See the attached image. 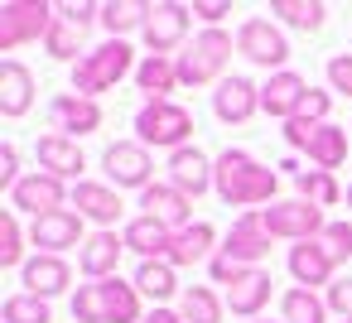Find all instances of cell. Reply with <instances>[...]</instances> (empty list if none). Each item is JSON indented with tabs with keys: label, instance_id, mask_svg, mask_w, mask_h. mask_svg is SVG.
<instances>
[{
	"label": "cell",
	"instance_id": "6da1fadb",
	"mask_svg": "<svg viewBox=\"0 0 352 323\" xmlns=\"http://www.w3.org/2000/svg\"><path fill=\"white\" fill-rule=\"evenodd\" d=\"M212 188L227 208H256V203H275L280 179H275V169H265L246 150H222L217 169H212Z\"/></svg>",
	"mask_w": 352,
	"mask_h": 323
},
{
	"label": "cell",
	"instance_id": "7a4b0ae2",
	"mask_svg": "<svg viewBox=\"0 0 352 323\" xmlns=\"http://www.w3.org/2000/svg\"><path fill=\"white\" fill-rule=\"evenodd\" d=\"M131 68H135L131 44H126V39H107L102 49L82 54V63H73V92L97 102V92H111V87L131 73Z\"/></svg>",
	"mask_w": 352,
	"mask_h": 323
},
{
	"label": "cell",
	"instance_id": "3957f363",
	"mask_svg": "<svg viewBox=\"0 0 352 323\" xmlns=\"http://www.w3.org/2000/svg\"><path fill=\"white\" fill-rule=\"evenodd\" d=\"M227 58H232V34H222V30H203V34L174 58V63H179V82H184V87L217 82L222 68H227Z\"/></svg>",
	"mask_w": 352,
	"mask_h": 323
},
{
	"label": "cell",
	"instance_id": "277c9868",
	"mask_svg": "<svg viewBox=\"0 0 352 323\" xmlns=\"http://www.w3.org/2000/svg\"><path fill=\"white\" fill-rule=\"evenodd\" d=\"M135 135H140L145 150H150V145H164V150L174 155V150L188 145V135H193V116H188L179 102H145V111L135 116Z\"/></svg>",
	"mask_w": 352,
	"mask_h": 323
},
{
	"label": "cell",
	"instance_id": "5b68a950",
	"mask_svg": "<svg viewBox=\"0 0 352 323\" xmlns=\"http://www.w3.org/2000/svg\"><path fill=\"white\" fill-rule=\"evenodd\" d=\"M261 217H265V232L270 236H285V241H318L323 236V227H328V217H323V208H314V203H304V198H275L270 208H261Z\"/></svg>",
	"mask_w": 352,
	"mask_h": 323
},
{
	"label": "cell",
	"instance_id": "8992f818",
	"mask_svg": "<svg viewBox=\"0 0 352 323\" xmlns=\"http://www.w3.org/2000/svg\"><path fill=\"white\" fill-rule=\"evenodd\" d=\"M54 5H44V0H6L0 5V49H20L30 39H44L54 30Z\"/></svg>",
	"mask_w": 352,
	"mask_h": 323
},
{
	"label": "cell",
	"instance_id": "52a82bcc",
	"mask_svg": "<svg viewBox=\"0 0 352 323\" xmlns=\"http://www.w3.org/2000/svg\"><path fill=\"white\" fill-rule=\"evenodd\" d=\"M236 54L241 58H251L256 68H275V73H285V58H289V39L280 34V25L275 20H246L241 30H236Z\"/></svg>",
	"mask_w": 352,
	"mask_h": 323
},
{
	"label": "cell",
	"instance_id": "ba28073f",
	"mask_svg": "<svg viewBox=\"0 0 352 323\" xmlns=\"http://www.w3.org/2000/svg\"><path fill=\"white\" fill-rule=\"evenodd\" d=\"M102 169H107V179L116 183V188H150L155 183V159H150V150L140 145V140H116V145H107V155H102Z\"/></svg>",
	"mask_w": 352,
	"mask_h": 323
},
{
	"label": "cell",
	"instance_id": "9c48e42d",
	"mask_svg": "<svg viewBox=\"0 0 352 323\" xmlns=\"http://www.w3.org/2000/svg\"><path fill=\"white\" fill-rule=\"evenodd\" d=\"M63 198H68L63 179H54V174L34 169V174H25V179H20V183L10 188V212L49 217V212H58V208H63Z\"/></svg>",
	"mask_w": 352,
	"mask_h": 323
},
{
	"label": "cell",
	"instance_id": "30bf717a",
	"mask_svg": "<svg viewBox=\"0 0 352 323\" xmlns=\"http://www.w3.org/2000/svg\"><path fill=\"white\" fill-rule=\"evenodd\" d=\"M82 212H73V208H58V212H49V217H34V227H30V241L39 246V256H63L68 246H78L82 251Z\"/></svg>",
	"mask_w": 352,
	"mask_h": 323
},
{
	"label": "cell",
	"instance_id": "8fae6325",
	"mask_svg": "<svg viewBox=\"0 0 352 323\" xmlns=\"http://www.w3.org/2000/svg\"><path fill=\"white\" fill-rule=\"evenodd\" d=\"M222 256L241 260L246 270H261V260L270 256V232H265V217L261 212H241L222 241Z\"/></svg>",
	"mask_w": 352,
	"mask_h": 323
},
{
	"label": "cell",
	"instance_id": "7c38bea8",
	"mask_svg": "<svg viewBox=\"0 0 352 323\" xmlns=\"http://www.w3.org/2000/svg\"><path fill=\"white\" fill-rule=\"evenodd\" d=\"M188 5H150V20H145V44H150V54H160V58H169V49H179L184 44V34H188Z\"/></svg>",
	"mask_w": 352,
	"mask_h": 323
},
{
	"label": "cell",
	"instance_id": "4fadbf2b",
	"mask_svg": "<svg viewBox=\"0 0 352 323\" xmlns=\"http://www.w3.org/2000/svg\"><path fill=\"white\" fill-rule=\"evenodd\" d=\"M212 111H217V121L241 126V121H251L261 111V87L251 78H222L217 92H212Z\"/></svg>",
	"mask_w": 352,
	"mask_h": 323
},
{
	"label": "cell",
	"instance_id": "5bb4252c",
	"mask_svg": "<svg viewBox=\"0 0 352 323\" xmlns=\"http://www.w3.org/2000/svg\"><path fill=\"white\" fill-rule=\"evenodd\" d=\"M20 285H25V294H34V299H54V294H63V289L73 285V265H68L63 256H30V260L20 265Z\"/></svg>",
	"mask_w": 352,
	"mask_h": 323
},
{
	"label": "cell",
	"instance_id": "9a60e30c",
	"mask_svg": "<svg viewBox=\"0 0 352 323\" xmlns=\"http://www.w3.org/2000/svg\"><path fill=\"white\" fill-rule=\"evenodd\" d=\"M212 169H217V164H212L198 145H184V150L169 155V183H174L184 198L208 193V188H212Z\"/></svg>",
	"mask_w": 352,
	"mask_h": 323
},
{
	"label": "cell",
	"instance_id": "2e32d148",
	"mask_svg": "<svg viewBox=\"0 0 352 323\" xmlns=\"http://www.w3.org/2000/svg\"><path fill=\"white\" fill-rule=\"evenodd\" d=\"M140 208H145V217L164 222L169 232H179V227L193 222V198H184L174 183H150V188L140 193Z\"/></svg>",
	"mask_w": 352,
	"mask_h": 323
},
{
	"label": "cell",
	"instance_id": "e0dca14e",
	"mask_svg": "<svg viewBox=\"0 0 352 323\" xmlns=\"http://www.w3.org/2000/svg\"><path fill=\"white\" fill-rule=\"evenodd\" d=\"M73 208H78L87 222H97L102 232H111V222L126 212V208H121V193H116L111 183H87V179L73 183Z\"/></svg>",
	"mask_w": 352,
	"mask_h": 323
},
{
	"label": "cell",
	"instance_id": "ac0fdd59",
	"mask_svg": "<svg viewBox=\"0 0 352 323\" xmlns=\"http://www.w3.org/2000/svg\"><path fill=\"white\" fill-rule=\"evenodd\" d=\"M309 97V82L299 78V73H270V82L261 87V111L265 116H285V121H294V111H299V102Z\"/></svg>",
	"mask_w": 352,
	"mask_h": 323
},
{
	"label": "cell",
	"instance_id": "d6986e66",
	"mask_svg": "<svg viewBox=\"0 0 352 323\" xmlns=\"http://www.w3.org/2000/svg\"><path fill=\"white\" fill-rule=\"evenodd\" d=\"M121 251H126V241H121L116 232H97V236H87V241H82V251H78V270H82V275H92V280L102 285V280H111V275H116Z\"/></svg>",
	"mask_w": 352,
	"mask_h": 323
},
{
	"label": "cell",
	"instance_id": "ffe728a7",
	"mask_svg": "<svg viewBox=\"0 0 352 323\" xmlns=\"http://www.w3.org/2000/svg\"><path fill=\"white\" fill-rule=\"evenodd\" d=\"M333 260H328V251L318 246V241H299V246H289V275H294V285L299 289H318V285H333Z\"/></svg>",
	"mask_w": 352,
	"mask_h": 323
},
{
	"label": "cell",
	"instance_id": "44dd1931",
	"mask_svg": "<svg viewBox=\"0 0 352 323\" xmlns=\"http://www.w3.org/2000/svg\"><path fill=\"white\" fill-rule=\"evenodd\" d=\"M54 126H58V135H92L97 126H102V107L92 102V97H54Z\"/></svg>",
	"mask_w": 352,
	"mask_h": 323
},
{
	"label": "cell",
	"instance_id": "7402d4cb",
	"mask_svg": "<svg viewBox=\"0 0 352 323\" xmlns=\"http://www.w3.org/2000/svg\"><path fill=\"white\" fill-rule=\"evenodd\" d=\"M121 241H126V251H135L140 260H164V256H169L174 232H169L164 222H155V217H145V212H140L135 222H126Z\"/></svg>",
	"mask_w": 352,
	"mask_h": 323
},
{
	"label": "cell",
	"instance_id": "603a6c76",
	"mask_svg": "<svg viewBox=\"0 0 352 323\" xmlns=\"http://www.w3.org/2000/svg\"><path fill=\"white\" fill-rule=\"evenodd\" d=\"M34 107V73L15 58L0 63V111L6 116H25Z\"/></svg>",
	"mask_w": 352,
	"mask_h": 323
},
{
	"label": "cell",
	"instance_id": "cb8c5ba5",
	"mask_svg": "<svg viewBox=\"0 0 352 323\" xmlns=\"http://www.w3.org/2000/svg\"><path fill=\"white\" fill-rule=\"evenodd\" d=\"M270 289H275V280H270L265 270H246V275L227 289V309H232L236 318H261V309L270 304Z\"/></svg>",
	"mask_w": 352,
	"mask_h": 323
},
{
	"label": "cell",
	"instance_id": "d4e9b609",
	"mask_svg": "<svg viewBox=\"0 0 352 323\" xmlns=\"http://www.w3.org/2000/svg\"><path fill=\"white\" fill-rule=\"evenodd\" d=\"M39 169L44 174H54V179H78L82 174V150H78V140H68V135H44L39 140ZM82 183V179H78Z\"/></svg>",
	"mask_w": 352,
	"mask_h": 323
},
{
	"label": "cell",
	"instance_id": "484cf974",
	"mask_svg": "<svg viewBox=\"0 0 352 323\" xmlns=\"http://www.w3.org/2000/svg\"><path fill=\"white\" fill-rule=\"evenodd\" d=\"M135 87L150 102H169V92L179 87V63L174 58H160V54H145V63L135 68Z\"/></svg>",
	"mask_w": 352,
	"mask_h": 323
},
{
	"label": "cell",
	"instance_id": "4316f807",
	"mask_svg": "<svg viewBox=\"0 0 352 323\" xmlns=\"http://www.w3.org/2000/svg\"><path fill=\"white\" fill-rule=\"evenodd\" d=\"M212 241H217V232L208 227V222H188V227H179L174 232V241H169V265L179 270V265H193V260H203L208 251H212Z\"/></svg>",
	"mask_w": 352,
	"mask_h": 323
},
{
	"label": "cell",
	"instance_id": "83f0119b",
	"mask_svg": "<svg viewBox=\"0 0 352 323\" xmlns=\"http://www.w3.org/2000/svg\"><path fill=\"white\" fill-rule=\"evenodd\" d=\"M309 159L318 164V169H342V159H347V131L342 126H314V135H309Z\"/></svg>",
	"mask_w": 352,
	"mask_h": 323
},
{
	"label": "cell",
	"instance_id": "f1b7e54d",
	"mask_svg": "<svg viewBox=\"0 0 352 323\" xmlns=\"http://www.w3.org/2000/svg\"><path fill=\"white\" fill-rule=\"evenodd\" d=\"M102 294H107V323H145L135 285H126L121 275H111V280H102Z\"/></svg>",
	"mask_w": 352,
	"mask_h": 323
},
{
	"label": "cell",
	"instance_id": "f546056e",
	"mask_svg": "<svg viewBox=\"0 0 352 323\" xmlns=\"http://www.w3.org/2000/svg\"><path fill=\"white\" fill-rule=\"evenodd\" d=\"M145 20H150L145 0H111V5H102V25H107L111 39H121L131 30H145Z\"/></svg>",
	"mask_w": 352,
	"mask_h": 323
},
{
	"label": "cell",
	"instance_id": "4dcf8cb0",
	"mask_svg": "<svg viewBox=\"0 0 352 323\" xmlns=\"http://www.w3.org/2000/svg\"><path fill=\"white\" fill-rule=\"evenodd\" d=\"M135 289H140L145 299H155V304L174 299V289H179L174 265H169V260H140V270H135Z\"/></svg>",
	"mask_w": 352,
	"mask_h": 323
},
{
	"label": "cell",
	"instance_id": "1f68e13d",
	"mask_svg": "<svg viewBox=\"0 0 352 323\" xmlns=\"http://www.w3.org/2000/svg\"><path fill=\"white\" fill-rule=\"evenodd\" d=\"M280 318L285 323H328V299H318L314 289H289L285 299H280Z\"/></svg>",
	"mask_w": 352,
	"mask_h": 323
},
{
	"label": "cell",
	"instance_id": "d6a6232c",
	"mask_svg": "<svg viewBox=\"0 0 352 323\" xmlns=\"http://www.w3.org/2000/svg\"><path fill=\"white\" fill-rule=\"evenodd\" d=\"M222 299L208 289V285H193V289H184V299H179V318L184 323H222Z\"/></svg>",
	"mask_w": 352,
	"mask_h": 323
},
{
	"label": "cell",
	"instance_id": "836d02e7",
	"mask_svg": "<svg viewBox=\"0 0 352 323\" xmlns=\"http://www.w3.org/2000/svg\"><path fill=\"white\" fill-rule=\"evenodd\" d=\"M299 198L304 203H314V208H333L338 198H342V188H338V179L328 174V169H299Z\"/></svg>",
	"mask_w": 352,
	"mask_h": 323
},
{
	"label": "cell",
	"instance_id": "e575fe53",
	"mask_svg": "<svg viewBox=\"0 0 352 323\" xmlns=\"http://www.w3.org/2000/svg\"><path fill=\"white\" fill-rule=\"evenodd\" d=\"M44 49H49V58L73 63V58H78V49H82V30H78V25H68L63 15H54V30L44 34ZM78 63H82V58H78Z\"/></svg>",
	"mask_w": 352,
	"mask_h": 323
},
{
	"label": "cell",
	"instance_id": "d590c367",
	"mask_svg": "<svg viewBox=\"0 0 352 323\" xmlns=\"http://www.w3.org/2000/svg\"><path fill=\"white\" fill-rule=\"evenodd\" d=\"M270 15H280V20L294 25V30H318L323 15H328V5H318V0H275Z\"/></svg>",
	"mask_w": 352,
	"mask_h": 323
},
{
	"label": "cell",
	"instance_id": "8d00e7d4",
	"mask_svg": "<svg viewBox=\"0 0 352 323\" xmlns=\"http://www.w3.org/2000/svg\"><path fill=\"white\" fill-rule=\"evenodd\" d=\"M0 318L6 323H54L49 299H34V294H10L6 309H0Z\"/></svg>",
	"mask_w": 352,
	"mask_h": 323
},
{
	"label": "cell",
	"instance_id": "74e56055",
	"mask_svg": "<svg viewBox=\"0 0 352 323\" xmlns=\"http://www.w3.org/2000/svg\"><path fill=\"white\" fill-rule=\"evenodd\" d=\"M73 318L78 323H107V294H102V285H82L73 294Z\"/></svg>",
	"mask_w": 352,
	"mask_h": 323
},
{
	"label": "cell",
	"instance_id": "f35d334b",
	"mask_svg": "<svg viewBox=\"0 0 352 323\" xmlns=\"http://www.w3.org/2000/svg\"><path fill=\"white\" fill-rule=\"evenodd\" d=\"M25 232L15 222V212H0V265H25Z\"/></svg>",
	"mask_w": 352,
	"mask_h": 323
},
{
	"label": "cell",
	"instance_id": "ab89813d",
	"mask_svg": "<svg viewBox=\"0 0 352 323\" xmlns=\"http://www.w3.org/2000/svg\"><path fill=\"white\" fill-rule=\"evenodd\" d=\"M318 246L328 251V260H333V265H342V260L352 256V222H328V227H323V236H318Z\"/></svg>",
	"mask_w": 352,
	"mask_h": 323
},
{
	"label": "cell",
	"instance_id": "60d3db41",
	"mask_svg": "<svg viewBox=\"0 0 352 323\" xmlns=\"http://www.w3.org/2000/svg\"><path fill=\"white\" fill-rule=\"evenodd\" d=\"M328 107H333V97H328V92H318V87H309V97L299 102L294 121H304V126H328Z\"/></svg>",
	"mask_w": 352,
	"mask_h": 323
},
{
	"label": "cell",
	"instance_id": "b9f144b4",
	"mask_svg": "<svg viewBox=\"0 0 352 323\" xmlns=\"http://www.w3.org/2000/svg\"><path fill=\"white\" fill-rule=\"evenodd\" d=\"M208 275H212V285H227V289H232V285H236V280H241V275H246V265H241V260H232V256H222V251H217V256H212V260H208Z\"/></svg>",
	"mask_w": 352,
	"mask_h": 323
},
{
	"label": "cell",
	"instance_id": "7bdbcfd3",
	"mask_svg": "<svg viewBox=\"0 0 352 323\" xmlns=\"http://www.w3.org/2000/svg\"><path fill=\"white\" fill-rule=\"evenodd\" d=\"M323 299H328V313H342V318H352V275L333 280Z\"/></svg>",
	"mask_w": 352,
	"mask_h": 323
},
{
	"label": "cell",
	"instance_id": "ee69618b",
	"mask_svg": "<svg viewBox=\"0 0 352 323\" xmlns=\"http://www.w3.org/2000/svg\"><path fill=\"white\" fill-rule=\"evenodd\" d=\"M328 82H333V92L352 97V54H338V58H328Z\"/></svg>",
	"mask_w": 352,
	"mask_h": 323
},
{
	"label": "cell",
	"instance_id": "f6af8a7d",
	"mask_svg": "<svg viewBox=\"0 0 352 323\" xmlns=\"http://www.w3.org/2000/svg\"><path fill=\"white\" fill-rule=\"evenodd\" d=\"M25 174H20V155L15 145H0V188H15Z\"/></svg>",
	"mask_w": 352,
	"mask_h": 323
},
{
	"label": "cell",
	"instance_id": "bcb514c9",
	"mask_svg": "<svg viewBox=\"0 0 352 323\" xmlns=\"http://www.w3.org/2000/svg\"><path fill=\"white\" fill-rule=\"evenodd\" d=\"M193 15H198L208 30H217V20L232 15V5H227V0H193Z\"/></svg>",
	"mask_w": 352,
	"mask_h": 323
},
{
	"label": "cell",
	"instance_id": "7dc6e473",
	"mask_svg": "<svg viewBox=\"0 0 352 323\" xmlns=\"http://www.w3.org/2000/svg\"><path fill=\"white\" fill-rule=\"evenodd\" d=\"M58 15H63L68 25H78V30H87L92 20H102V5H58Z\"/></svg>",
	"mask_w": 352,
	"mask_h": 323
},
{
	"label": "cell",
	"instance_id": "c3c4849f",
	"mask_svg": "<svg viewBox=\"0 0 352 323\" xmlns=\"http://www.w3.org/2000/svg\"><path fill=\"white\" fill-rule=\"evenodd\" d=\"M145 323H184V318H179V313H169V309H155Z\"/></svg>",
	"mask_w": 352,
	"mask_h": 323
},
{
	"label": "cell",
	"instance_id": "681fc988",
	"mask_svg": "<svg viewBox=\"0 0 352 323\" xmlns=\"http://www.w3.org/2000/svg\"><path fill=\"white\" fill-rule=\"evenodd\" d=\"M347 208H352V183H347Z\"/></svg>",
	"mask_w": 352,
	"mask_h": 323
},
{
	"label": "cell",
	"instance_id": "f907efd6",
	"mask_svg": "<svg viewBox=\"0 0 352 323\" xmlns=\"http://www.w3.org/2000/svg\"><path fill=\"white\" fill-rule=\"evenodd\" d=\"M251 323H261V318H251Z\"/></svg>",
	"mask_w": 352,
	"mask_h": 323
},
{
	"label": "cell",
	"instance_id": "816d5d0a",
	"mask_svg": "<svg viewBox=\"0 0 352 323\" xmlns=\"http://www.w3.org/2000/svg\"><path fill=\"white\" fill-rule=\"evenodd\" d=\"M342 323H352V318H342Z\"/></svg>",
	"mask_w": 352,
	"mask_h": 323
}]
</instances>
